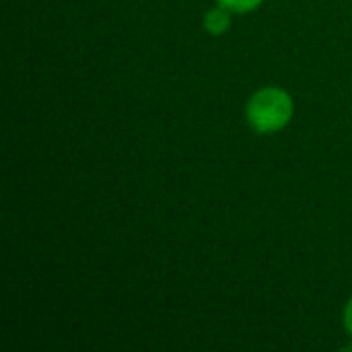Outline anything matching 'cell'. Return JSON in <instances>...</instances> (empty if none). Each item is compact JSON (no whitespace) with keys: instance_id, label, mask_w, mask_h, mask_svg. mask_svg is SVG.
Here are the masks:
<instances>
[{"instance_id":"3","label":"cell","mask_w":352,"mask_h":352,"mask_svg":"<svg viewBox=\"0 0 352 352\" xmlns=\"http://www.w3.org/2000/svg\"><path fill=\"white\" fill-rule=\"evenodd\" d=\"M221 6H225L231 12L237 14H245V12H254L256 8H260L264 4V0H217Z\"/></svg>"},{"instance_id":"2","label":"cell","mask_w":352,"mask_h":352,"mask_svg":"<svg viewBox=\"0 0 352 352\" xmlns=\"http://www.w3.org/2000/svg\"><path fill=\"white\" fill-rule=\"evenodd\" d=\"M231 10H227L225 6H214L210 8L206 14H204V29L210 33V35H223L229 31L231 27Z\"/></svg>"},{"instance_id":"1","label":"cell","mask_w":352,"mask_h":352,"mask_svg":"<svg viewBox=\"0 0 352 352\" xmlns=\"http://www.w3.org/2000/svg\"><path fill=\"white\" fill-rule=\"evenodd\" d=\"M295 113L291 93L280 87H264L256 91L245 105L248 126L256 134H276L289 126Z\"/></svg>"},{"instance_id":"4","label":"cell","mask_w":352,"mask_h":352,"mask_svg":"<svg viewBox=\"0 0 352 352\" xmlns=\"http://www.w3.org/2000/svg\"><path fill=\"white\" fill-rule=\"evenodd\" d=\"M344 328H346V332L352 336V297L349 299L346 307H344Z\"/></svg>"}]
</instances>
